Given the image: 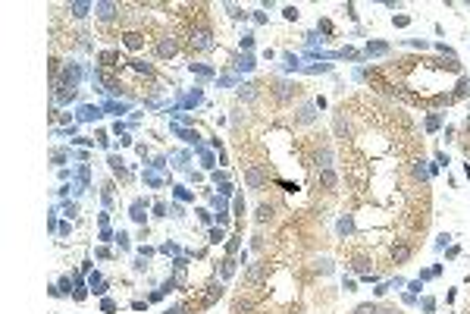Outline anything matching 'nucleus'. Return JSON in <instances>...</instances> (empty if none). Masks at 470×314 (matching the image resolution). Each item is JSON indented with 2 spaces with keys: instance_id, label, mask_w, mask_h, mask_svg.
Wrapping results in <instances>:
<instances>
[{
  "instance_id": "1",
  "label": "nucleus",
  "mask_w": 470,
  "mask_h": 314,
  "mask_svg": "<svg viewBox=\"0 0 470 314\" xmlns=\"http://www.w3.org/2000/svg\"><path fill=\"white\" fill-rule=\"evenodd\" d=\"M407 258H411V242H395L389 248V261H392V264H405Z\"/></svg>"
},
{
  "instance_id": "2",
  "label": "nucleus",
  "mask_w": 470,
  "mask_h": 314,
  "mask_svg": "<svg viewBox=\"0 0 470 314\" xmlns=\"http://www.w3.org/2000/svg\"><path fill=\"white\" fill-rule=\"evenodd\" d=\"M69 10H72V16H79V19H82V16H85V13H88V6H85V3H72V6H69Z\"/></svg>"
}]
</instances>
